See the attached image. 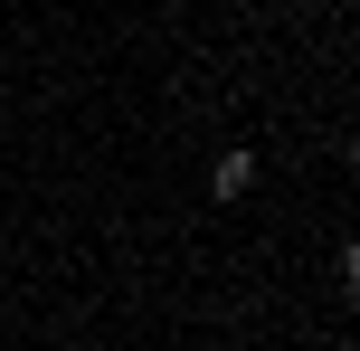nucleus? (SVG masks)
Masks as SVG:
<instances>
[{
  "mask_svg": "<svg viewBox=\"0 0 360 351\" xmlns=\"http://www.w3.org/2000/svg\"><path fill=\"white\" fill-rule=\"evenodd\" d=\"M209 190H218V200H247V190H256V152H218V162H209Z\"/></svg>",
  "mask_w": 360,
  "mask_h": 351,
  "instance_id": "f257e3e1",
  "label": "nucleus"
}]
</instances>
